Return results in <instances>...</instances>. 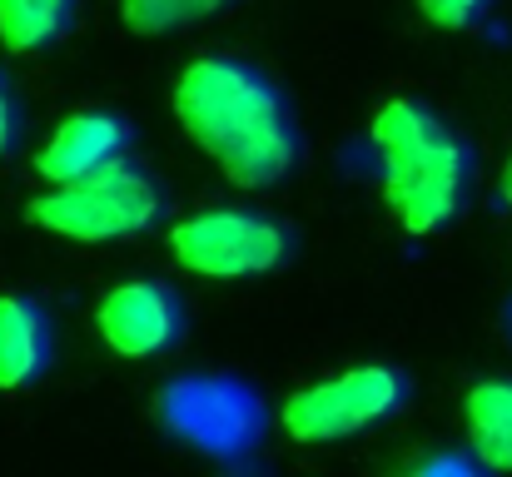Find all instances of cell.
Segmentation results:
<instances>
[{"label": "cell", "instance_id": "9", "mask_svg": "<svg viewBox=\"0 0 512 477\" xmlns=\"http://www.w3.org/2000/svg\"><path fill=\"white\" fill-rule=\"evenodd\" d=\"M55 363L50 309L30 294H0V393L40 383Z\"/></svg>", "mask_w": 512, "mask_h": 477}, {"label": "cell", "instance_id": "15", "mask_svg": "<svg viewBox=\"0 0 512 477\" xmlns=\"http://www.w3.org/2000/svg\"><path fill=\"white\" fill-rule=\"evenodd\" d=\"M408 477H498L488 463H478L473 453H433V458H418Z\"/></svg>", "mask_w": 512, "mask_h": 477}, {"label": "cell", "instance_id": "7", "mask_svg": "<svg viewBox=\"0 0 512 477\" xmlns=\"http://www.w3.org/2000/svg\"><path fill=\"white\" fill-rule=\"evenodd\" d=\"M95 333L110 353L140 363L174 353L189 333V304L165 279H125L95 304Z\"/></svg>", "mask_w": 512, "mask_h": 477}, {"label": "cell", "instance_id": "4", "mask_svg": "<svg viewBox=\"0 0 512 477\" xmlns=\"http://www.w3.org/2000/svg\"><path fill=\"white\" fill-rule=\"evenodd\" d=\"M294 229L254 204H214L199 209L189 219H179L170 229V254L174 264L194 279H259L274 274L294 259Z\"/></svg>", "mask_w": 512, "mask_h": 477}, {"label": "cell", "instance_id": "14", "mask_svg": "<svg viewBox=\"0 0 512 477\" xmlns=\"http://www.w3.org/2000/svg\"><path fill=\"white\" fill-rule=\"evenodd\" d=\"M25 140V100L15 90V80L0 70V159H10Z\"/></svg>", "mask_w": 512, "mask_h": 477}, {"label": "cell", "instance_id": "8", "mask_svg": "<svg viewBox=\"0 0 512 477\" xmlns=\"http://www.w3.org/2000/svg\"><path fill=\"white\" fill-rule=\"evenodd\" d=\"M135 150V125L120 110H75L55 125V135L40 145L35 155V174L45 184H70L85 174H100Z\"/></svg>", "mask_w": 512, "mask_h": 477}, {"label": "cell", "instance_id": "11", "mask_svg": "<svg viewBox=\"0 0 512 477\" xmlns=\"http://www.w3.org/2000/svg\"><path fill=\"white\" fill-rule=\"evenodd\" d=\"M80 0H0V45L10 55H40L70 40Z\"/></svg>", "mask_w": 512, "mask_h": 477}, {"label": "cell", "instance_id": "1", "mask_svg": "<svg viewBox=\"0 0 512 477\" xmlns=\"http://www.w3.org/2000/svg\"><path fill=\"white\" fill-rule=\"evenodd\" d=\"M174 120L239 189H274L304 159L294 100L244 55L189 60L174 80Z\"/></svg>", "mask_w": 512, "mask_h": 477}, {"label": "cell", "instance_id": "16", "mask_svg": "<svg viewBox=\"0 0 512 477\" xmlns=\"http://www.w3.org/2000/svg\"><path fill=\"white\" fill-rule=\"evenodd\" d=\"M503 199L512 204V155H508V169H503Z\"/></svg>", "mask_w": 512, "mask_h": 477}, {"label": "cell", "instance_id": "3", "mask_svg": "<svg viewBox=\"0 0 512 477\" xmlns=\"http://www.w3.org/2000/svg\"><path fill=\"white\" fill-rule=\"evenodd\" d=\"M170 209V194L160 174H150L140 159H120L100 174L50 184L45 194L30 199V224H40L55 239L70 244H120L150 234Z\"/></svg>", "mask_w": 512, "mask_h": 477}, {"label": "cell", "instance_id": "2", "mask_svg": "<svg viewBox=\"0 0 512 477\" xmlns=\"http://www.w3.org/2000/svg\"><path fill=\"white\" fill-rule=\"evenodd\" d=\"M368 135L383 159V199L408 234H438L463 219L478 189V150L468 135L418 95L378 105Z\"/></svg>", "mask_w": 512, "mask_h": 477}, {"label": "cell", "instance_id": "6", "mask_svg": "<svg viewBox=\"0 0 512 477\" xmlns=\"http://www.w3.org/2000/svg\"><path fill=\"white\" fill-rule=\"evenodd\" d=\"M160 418L174 438H184L209 458H244L269 423L259 393L244 378H224V373H189L165 383Z\"/></svg>", "mask_w": 512, "mask_h": 477}, {"label": "cell", "instance_id": "12", "mask_svg": "<svg viewBox=\"0 0 512 477\" xmlns=\"http://www.w3.org/2000/svg\"><path fill=\"white\" fill-rule=\"evenodd\" d=\"M229 5H239V0H120V20L135 35H170V30L199 25Z\"/></svg>", "mask_w": 512, "mask_h": 477}, {"label": "cell", "instance_id": "13", "mask_svg": "<svg viewBox=\"0 0 512 477\" xmlns=\"http://www.w3.org/2000/svg\"><path fill=\"white\" fill-rule=\"evenodd\" d=\"M413 5L443 30H473L493 10V0H413Z\"/></svg>", "mask_w": 512, "mask_h": 477}, {"label": "cell", "instance_id": "10", "mask_svg": "<svg viewBox=\"0 0 512 477\" xmlns=\"http://www.w3.org/2000/svg\"><path fill=\"white\" fill-rule=\"evenodd\" d=\"M468 453L493 473H512V378H483L463 398Z\"/></svg>", "mask_w": 512, "mask_h": 477}, {"label": "cell", "instance_id": "5", "mask_svg": "<svg viewBox=\"0 0 512 477\" xmlns=\"http://www.w3.org/2000/svg\"><path fill=\"white\" fill-rule=\"evenodd\" d=\"M408 403V373L393 363H358L324 383L294 388L279 408V428L294 443H343L358 438Z\"/></svg>", "mask_w": 512, "mask_h": 477}]
</instances>
